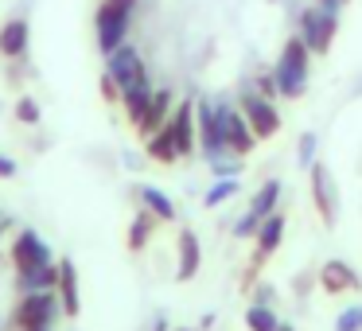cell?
<instances>
[{
    "label": "cell",
    "instance_id": "6da1fadb",
    "mask_svg": "<svg viewBox=\"0 0 362 331\" xmlns=\"http://www.w3.org/2000/svg\"><path fill=\"white\" fill-rule=\"evenodd\" d=\"M276 90H281V98H300L308 90V74H312V51H308V43L300 40V35H292V40H284L281 55H276Z\"/></svg>",
    "mask_w": 362,
    "mask_h": 331
},
{
    "label": "cell",
    "instance_id": "7a4b0ae2",
    "mask_svg": "<svg viewBox=\"0 0 362 331\" xmlns=\"http://www.w3.org/2000/svg\"><path fill=\"white\" fill-rule=\"evenodd\" d=\"M133 12H136V0H102V8H98V16H94V35H98L102 55H110L121 43H129Z\"/></svg>",
    "mask_w": 362,
    "mask_h": 331
},
{
    "label": "cell",
    "instance_id": "3957f363",
    "mask_svg": "<svg viewBox=\"0 0 362 331\" xmlns=\"http://www.w3.org/2000/svg\"><path fill=\"white\" fill-rule=\"evenodd\" d=\"M335 32H339V12H327V8H320V4L304 8L296 20V35L308 43L312 55H327L331 43H335Z\"/></svg>",
    "mask_w": 362,
    "mask_h": 331
},
{
    "label": "cell",
    "instance_id": "277c9868",
    "mask_svg": "<svg viewBox=\"0 0 362 331\" xmlns=\"http://www.w3.org/2000/svg\"><path fill=\"white\" fill-rule=\"evenodd\" d=\"M63 315V300L55 289L47 292H24V300L16 304V327L32 331V327H55V320Z\"/></svg>",
    "mask_w": 362,
    "mask_h": 331
},
{
    "label": "cell",
    "instance_id": "5b68a950",
    "mask_svg": "<svg viewBox=\"0 0 362 331\" xmlns=\"http://www.w3.org/2000/svg\"><path fill=\"white\" fill-rule=\"evenodd\" d=\"M238 110L245 113V121H250L253 137L257 141H269V137L281 133V110H276L273 102H269L265 94H257V90H242V98H238Z\"/></svg>",
    "mask_w": 362,
    "mask_h": 331
},
{
    "label": "cell",
    "instance_id": "8992f818",
    "mask_svg": "<svg viewBox=\"0 0 362 331\" xmlns=\"http://www.w3.org/2000/svg\"><path fill=\"white\" fill-rule=\"evenodd\" d=\"M195 129H199V149H203L206 160H218L230 152L226 133H222V117L214 110V102H206V98L195 102Z\"/></svg>",
    "mask_w": 362,
    "mask_h": 331
},
{
    "label": "cell",
    "instance_id": "52a82bcc",
    "mask_svg": "<svg viewBox=\"0 0 362 331\" xmlns=\"http://www.w3.org/2000/svg\"><path fill=\"white\" fill-rule=\"evenodd\" d=\"M105 74H110L121 90L136 86V82H148V66H144L141 51H136L133 43H121L117 51H110V55H105Z\"/></svg>",
    "mask_w": 362,
    "mask_h": 331
},
{
    "label": "cell",
    "instance_id": "ba28073f",
    "mask_svg": "<svg viewBox=\"0 0 362 331\" xmlns=\"http://www.w3.org/2000/svg\"><path fill=\"white\" fill-rule=\"evenodd\" d=\"M214 110H218V117H222V133H226L230 152H238V156H250L253 144H257V137H253L245 113L238 110L234 102H214Z\"/></svg>",
    "mask_w": 362,
    "mask_h": 331
},
{
    "label": "cell",
    "instance_id": "9c48e42d",
    "mask_svg": "<svg viewBox=\"0 0 362 331\" xmlns=\"http://www.w3.org/2000/svg\"><path fill=\"white\" fill-rule=\"evenodd\" d=\"M308 172H312V203H315V214H320L323 219V226H335L339 222V195H335V175L327 172V164H320V160H315L312 168H308Z\"/></svg>",
    "mask_w": 362,
    "mask_h": 331
},
{
    "label": "cell",
    "instance_id": "30bf717a",
    "mask_svg": "<svg viewBox=\"0 0 362 331\" xmlns=\"http://www.w3.org/2000/svg\"><path fill=\"white\" fill-rule=\"evenodd\" d=\"M168 129H172L175 137V149H180V156H191V152L199 149V129H195V102H180L172 110V117H168Z\"/></svg>",
    "mask_w": 362,
    "mask_h": 331
},
{
    "label": "cell",
    "instance_id": "8fae6325",
    "mask_svg": "<svg viewBox=\"0 0 362 331\" xmlns=\"http://www.w3.org/2000/svg\"><path fill=\"white\" fill-rule=\"evenodd\" d=\"M12 261H16V273L35 269V265H51V245L35 230H20L16 242H12Z\"/></svg>",
    "mask_w": 362,
    "mask_h": 331
},
{
    "label": "cell",
    "instance_id": "7c38bea8",
    "mask_svg": "<svg viewBox=\"0 0 362 331\" xmlns=\"http://www.w3.org/2000/svg\"><path fill=\"white\" fill-rule=\"evenodd\" d=\"M281 238H284V214L281 211H273V214H265L261 219V230H257V250H253V269L257 265H265L269 257H273L276 250H281Z\"/></svg>",
    "mask_w": 362,
    "mask_h": 331
},
{
    "label": "cell",
    "instance_id": "4fadbf2b",
    "mask_svg": "<svg viewBox=\"0 0 362 331\" xmlns=\"http://www.w3.org/2000/svg\"><path fill=\"white\" fill-rule=\"evenodd\" d=\"M358 284H362L358 273H354L346 261L331 257V261H323V265H320V289L327 292V296H339V292H354Z\"/></svg>",
    "mask_w": 362,
    "mask_h": 331
},
{
    "label": "cell",
    "instance_id": "5bb4252c",
    "mask_svg": "<svg viewBox=\"0 0 362 331\" xmlns=\"http://www.w3.org/2000/svg\"><path fill=\"white\" fill-rule=\"evenodd\" d=\"M172 102H175L172 90H152V102H148V110L141 113V121H136V133H141V137H152L156 129H164L168 117H172V110H175Z\"/></svg>",
    "mask_w": 362,
    "mask_h": 331
},
{
    "label": "cell",
    "instance_id": "9a60e30c",
    "mask_svg": "<svg viewBox=\"0 0 362 331\" xmlns=\"http://www.w3.org/2000/svg\"><path fill=\"white\" fill-rule=\"evenodd\" d=\"M28 40H32V28L24 16H12L8 24L0 28V55L4 59H24L28 55Z\"/></svg>",
    "mask_w": 362,
    "mask_h": 331
},
{
    "label": "cell",
    "instance_id": "2e32d148",
    "mask_svg": "<svg viewBox=\"0 0 362 331\" xmlns=\"http://www.w3.org/2000/svg\"><path fill=\"white\" fill-rule=\"evenodd\" d=\"M55 292L63 296V315H78V308H82V300H78V269H74L71 257L59 261V284H55Z\"/></svg>",
    "mask_w": 362,
    "mask_h": 331
},
{
    "label": "cell",
    "instance_id": "e0dca14e",
    "mask_svg": "<svg viewBox=\"0 0 362 331\" xmlns=\"http://www.w3.org/2000/svg\"><path fill=\"white\" fill-rule=\"evenodd\" d=\"M203 265V250L191 230H180V265H175V281H191Z\"/></svg>",
    "mask_w": 362,
    "mask_h": 331
},
{
    "label": "cell",
    "instance_id": "ac0fdd59",
    "mask_svg": "<svg viewBox=\"0 0 362 331\" xmlns=\"http://www.w3.org/2000/svg\"><path fill=\"white\" fill-rule=\"evenodd\" d=\"M16 284H20V292H47L59 284V265L51 261V265L24 269V273H16Z\"/></svg>",
    "mask_w": 362,
    "mask_h": 331
},
{
    "label": "cell",
    "instance_id": "d6986e66",
    "mask_svg": "<svg viewBox=\"0 0 362 331\" xmlns=\"http://www.w3.org/2000/svg\"><path fill=\"white\" fill-rule=\"evenodd\" d=\"M144 152H148L156 164H175V160H183L180 156V149H175V137H172V129H156L152 137H144Z\"/></svg>",
    "mask_w": 362,
    "mask_h": 331
},
{
    "label": "cell",
    "instance_id": "ffe728a7",
    "mask_svg": "<svg viewBox=\"0 0 362 331\" xmlns=\"http://www.w3.org/2000/svg\"><path fill=\"white\" fill-rule=\"evenodd\" d=\"M136 199H141V207H144V211H152L160 222H172L175 219V203L160 187H152V183H141V187H136Z\"/></svg>",
    "mask_w": 362,
    "mask_h": 331
},
{
    "label": "cell",
    "instance_id": "44dd1931",
    "mask_svg": "<svg viewBox=\"0 0 362 331\" xmlns=\"http://www.w3.org/2000/svg\"><path fill=\"white\" fill-rule=\"evenodd\" d=\"M148 102H152V82H136V86H129V90H121V105H125V117L133 121H141V113L148 110Z\"/></svg>",
    "mask_w": 362,
    "mask_h": 331
},
{
    "label": "cell",
    "instance_id": "7402d4cb",
    "mask_svg": "<svg viewBox=\"0 0 362 331\" xmlns=\"http://www.w3.org/2000/svg\"><path fill=\"white\" fill-rule=\"evenodd\" d=\"M156 214H152V211H144V207H141V214H136V219H133V226H129V250H144V245H148V238H152V230H156Z\"/></svg>",
    "mask_w": 362,
    "mask_h": 331
},
{
    "label": "cell",
    "instance_id": "603a6c76",
    "mask_svg": "<svg viewBox=\"0 0 362 331\" xmlns=\"http://www.w3.org/2000/svg\"><path fill=\"white\" fill-rule=\"evenodd\" d=\"M276 203H281V180H265V183H261V191L253 195L250 211L265 219V214H273V211H276Z\"/></svg>",
    "mask_w": 362,
    "mask_h": 331
},
{
    "label": "cell",
    "instance_id": "cb8c5ba5",
    "mask_svg": "<svg viewBox=\"0 0 362 331\" xmlns=\"http://www.w3.org/2000/svg\"><path fill=\"white\" fill-rule=\"evenodd\" d=\"M245 327L250 331H276L281 320H276V312L269 304H250V312H245Z\"/></svg>",
    "mask_w": 362,
    "mask_h": 331
},
{
    "label": "cell",
    "instance_id": "d4e9b609",
    "mask_svg": "<svg viewBox=\"0 0 362 331\" xmlns=\"http://www.w3.org/2000/svg\"><path fill=\"white\" fill-rule=\"evenodd\" d=\"M238 195V175H226V180H214V187L203 195V207H222L226 199Z\"/></svg>",
    "mask_w": 362,
    "mask_h": 331
},
{
    "label": "cell",
    "instance_id": "484cf974",
    "mask_svg": "<svg viewBox=\"0 0 362 331\" xmlns=\"http://www.w3.org/2000/svg\"><path fill=\"white\" fill-rule=\"evenodd\" d=\"M242 156L238 152H226V156H218V160H211V172L218 175V180H226V175H242Z\"/></svg>",
    "mask_w": 362,
    "mask_h": 331
},
{
    "label": "cell",
    "instance_id": "4316f807",
    "mask_svg": "<svg viewBox=\"0 0 362 331\" xmlns=\"http://www.w3.org/2000/svg\"><path fill=\"white\" fill-rule=\"evenodd\" d=\"M315 152H320V137H315V133H304V137H300V144H296L300 168H312V164H315Z\"/></svg>",
    "mask_w": 362,
    "mask_h": 331
},
{
    "label": "cell",
    "instance_id": "83f0119b",
    "mask_svg": "<svg viewBox=\"0 0 362 331\" xmlns=\"http://www.w3.org/2000/svg\"><path fill=\"white\" fill-rule=\"evenodd\" d=\"M335 331H362V304H351L339 312L335 320Z\"/></svg>",
    "mask_w": 362,
    "mask_h": 331
},
{
    "label": "cell",
    "instance_id": "f1b7e54d",
    "mask_svg": "<svg viewBox=\"0 0 362 331\" xmlns=\"http://www.w3.org/2000/svg\"><path fill=\"white\" fill-rule=\"evenodd\" d=\"M257 230H261V214H253V211H245L234 222V238H257Z\"/></svg>",
    "mask_w": 362,
    "mask_h": 331
},
{
    "label": "cell",
    "instance_id": "f546056e",
    "mask_svg": "<svg viewBox=\"0 0 362 331\" xmlns=\"http://www.w3.org/2000/svg\"><path fill=\"white\" fill-rule=\"evenodd\" d=\"M253 90H257V94H265L269 102H273V98H281V90H276V74H273V71H261L257 79H253Z\"/></svg>",
    "mask_w": 362,
    "mask_h": 331
},
{
    "label": "cell",
    "instance_id": "4dcf8cb0",
    "mask_svg": "<svg viewBox=\"0 0 362 331\" xmlns=\"http://www.w3.org/2000/svg\"><path fill=\"white\" fill-rule=\"evenodd\" d=\"M16 117L24 121V125H35V121H40V102H35V98H20V102H16Z\"/></svg>",
    "mask_w": 362,
    "mask_h": 331
},
{
    "label": "cell",
    "instance_id": "1f68e13d",
    "mask_svg": "<svg viewBox=\"0 0 362 331\" xmlns=\"http://www.w3.org/2000/svg\"><path fill=\"white\" fill-rule=\"evenodd\" d=\"M253 304H269V308H273V304H276L273 284H257V289H253Z\"/></svg>",
    "mask_w": 362,
    "mask_h": 331
},
{
    "label": "cell",
    "instance_id": "d6a6232c",
    "mask_svg": "<svg viewBox=\"0 0 362 331\" xmlns=\"http://www.w3.org/2000/svg\"><path fill=\"white\" fill-rule=\"evenodd\" d=\"M102 98L105 102H121V86L110 79V74H102Z\"/></svg>",
    "mask_w": 362,
    "mask_h": 331
},
{
    "label": "cell",
    "instance_id": "836d02e7",
    "mask_svg": "<svg viewBox=\"0 0 362 331\" xmlns=\"http://www.w3.org/2000/svg\"><path fill=\"white\" fill-rule=\"evenodd\" d=\"M0 175H4V180L16 175V160H12V156H0Z\"/></svg>",
    "mask_w": 362,
    "mask_h": 331
},
{
    "label": "cell",
    "instance_id": "e575fe53",
    "mask_svg": "<svg viewBox=\"0 0 362 331\" xmlns=\"http://www.w3.org/2000/svg\"><path fill=\"white\" fill-rule=\"evenodd\" d=\"M315 4H320V8H327V12H343L346 0H315Z\"/></svg>",
    "mask_w": 362,
    "mask_h": 331
},
{
    "label": "cell",
    "instance_id": "d590c367",
    "mask_svg": "<svg viewBox=\"0 0 362 331\" xmlns=\"http://www.w3.org/2000/svg\"><path fill=\"white\" fill-rule=\"evenodd\" d=\"M152 331H168V323H164V315H156V323H152Z\"/></svg>",
    "mask_w": 362,
    "mask_h": 331
},
{
    "label": "cell",
    "instance_id": "8d00e7d4",
    "mask_svg": "<svg viewBox=\"0 0 362 331\" xmlns=\"http://www.w3.org/2000/svg\"><path fill=\"white\" fill-rule=\"evenodd\" d=\"M276 331H292V323H281V327H276Z\"/></svg>",
    "mask_w": 362,
    "mask_h": 331
},
{
    "label": "cell",
    "instance_id": "74e56055",
    "mask_svg": "<svg viewBox=\"0 0 362 331\" xmlns=\"http://www.w3.org/2000/svg\"><path fill=\"white\" fill-rule=\"evenodd\" d=\"M32 331H51V327H32Z\"/></svg>",
    "mask_w": 362,
    "mask_h": 331
},
{
    "label": "cell",
    "instance_id": "f35d334b",
    "mask_svg": "<svg viewBox=\"0 0 362 331\" xmlns=\"http://www.w3.org/2000/svg\"><path fill=\"white\" fill-rule=\"evenodd\" d=\"M180 331H191V327H180Z\"/></svg>",
    "mask_w": 362,
    "mask_h": 331
}]
</instances>
